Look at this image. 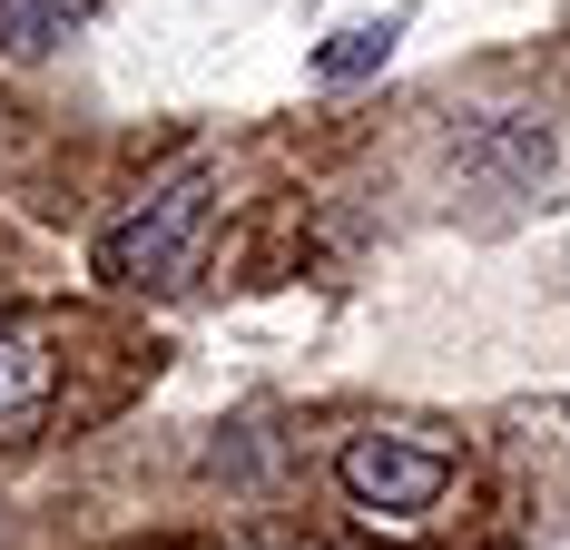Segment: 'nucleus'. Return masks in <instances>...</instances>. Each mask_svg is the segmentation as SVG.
<instances>
[{
    "label": "nucleus",
    "mask_w": 570,
    "mask_h": 550,
    "mask_svg": "<svg viewBox=\"0 0 570 550\" xmlns=\"http://www.w3.org/2000/svg\"><path fill=\"white\" fill-rule=\"evenodd\" d=\"M40 413H50V334L0 315V452L40 433Z\"/></svg>",
    "instance_id": "nucleus-3"
},
{
    "label": "nucleus",
    "mask_w": 570,
    "mask_h": 550,
    "mask_svg": "<svg viewBox=\"0 0 570 550\" xmlns=\"http://www.w3.org/2000/svg\"><path fill=\"white\" fill-rule=\"evenodd\" d=\"M384 50H394V30H344V40L315 59V69H325V79H364V69H374Z\"/></svg>",
    "instance_id": "nucleus-4"
},
{
    "label": "nucleus",
    "mask_w": 570,
    "mask_h": 550,
    "mask_svg": "<svg viewBox=\"0 0 570 550\" xmlns=\"http://www.w3.org/2000/svg\"><path fill=\"white\" fill-rule=\"evenodd\" d=\"M335 482L354 492V511H374V521H423L433 501L453 492V452L403 442V433H354L335 452Z\"/></svg>",
    "instance_id": "nucleus-2"
},
{
    "label": "nucleus",
    "mask_w": 570,
    "mask_h": 550,
    "mask_svg": "<svg viewBox=\"0 0 570 550\" xmlns=\"http://www.w3.org/2000/svg\"><path fill=\"white\" fill-rule=\"evenodd\" d=\"M207 207H217V167H177L168 187H148V197L99 236V275H109V285H177V275L197 266Z\"/></svg>",
    "instance_id": "nucleus-1"
}]
</instances>
